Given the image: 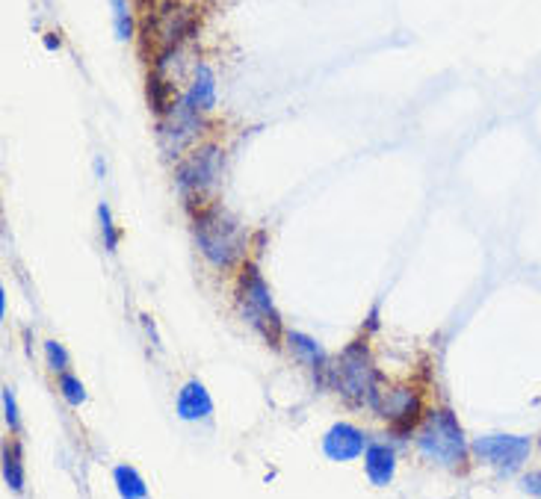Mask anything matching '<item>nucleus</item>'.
I'll return each mask as SVG.
<instances>
[{
	"mask_svg": "<svg viewBox=\"0 0 541 499\" xmlns=\"http://www.w3.org/2000/svg\"><path fill=\"white\" fill-rule=\"evenodd\" d=\"M193 231L202 254L216 269H231L249 246V237L240 228V222L222 207H204L193 222Z\"/></svg>",
	"mask_w": 541,
	"mask_h": 499,
	"instance_id": "nucleus-1",
	"label": "nucleus"
},
{
	"mask_svg": "<svg viewBox=\"0 0 541 499\" xmlns=\"http://www.w3.org/2000/svg\"><path fill=\"white\" fill-rule=\"evenodd\" d=\"M329 384L349 405H361V408L364 405L373 408L385 387L364 343H352L340 352L338 367H332V373H329Z\"/></svg>",
	"mask_w": 541,
	"mask_h": 499,
	"instance_id": "nucleus-2",
	"label": "nucleus"
},
{
	"mask_svg": "<svg viewBox=\"0 0 541 499\" xmlns=\"http://www.w3.org/2000/svg\"><path fill=\"white\" fill-rule=\"evenodd\" d=\"M417 449L423 458H429L432 464L441 467H462L465 455H468V443H465V432L456 420V414L450 408H438L429 411L420 420L417 429Z\"/></svg>",
	"mask_w": 541,
	"mask_h": 499,
	"instance_id": "nucleus-3",
	"label": "nucleus"
},
{
	"mask_svg": "<svg viewBox=\"0 0 541 499\" xmlns=\"http://www.w3.org/2000/svg\"><path fill=\"white\" fill-rule=\"evenodd\" d=\"M237 305H240V313L243 319L270 343V346H278L281 340V313L275 308L270 296V287L264 281V275L258 272L255 263H246L243 272H240V281H237Z\"/></svg>",
	"mask_w": 541,
	"mask_h": 499,
	"instance_id": "nucleus-4",
	"label": "nucleus"
},
{
	"mask_svg": "<svg viewBox=\"0 0 541 499\" xmlns=\"http://www.w3.org/2000/svg\"><path fill=\"white\" fill-rule=\"evenodd\" d=\"M199 133H202V110L193 107V101L187 95L175 98L160 122V139H163L166 154L181 157V151L190 148L199 139Z\"/></svg>",
	"mask_w": 541,
	"mask_h": 499,
	"instance_id": "nucleus-5",
	"label": "nucleus"
},
{
	"mask_svg": "<svg viewBox=\"0 0 541 499\" xmlns=\"http://www.w3.org/2000/svg\"><path fill=\"white\" fill-rule=\"evenodd\" d=\"M222 172V154L219 148L213 145H204V148H196L181 166H178V187L187 198H202L207 189L216 184Z\"/></svg>",
	"mask_w": 541,
	"mask_h": 499,
	"instance_id": "nucleus-6",
	"label": "nucleus"
},
{
	"mask_svg": "<svg viewBox=\"0 0 541 499\" xmlns=\"http://www.w3.org/2000/svg\"><path fill=\"white\" fill-rule=\"evenodd\" d=\"M474 452L500 473H515L533 452V440L524 435H485L474 443Z\"/></svg>",
	"mask_w": 541,
	"mask_h": 499,
	"instance_id": "nucleus-7",
	"label": "nucleus"
},
{
	"mask_svg": "<svg viewBox=\"0 0 541 499\" xmlns=\"http://www.w3.org/2000/svg\"><path fill=\"white\" fill-rule=\"evenodd\" d=\"M373 411L388 420L397 432H411L420 420V393L408 384H397V387H382Z\"/></svg>",
	"mask_w": 541,
	"mask_h": 499,
	"instance_id": "nucleus-8",
	"label": "nucleus"
},
{
	"mask_svg": "<svg viewBox=\"0 0 541 499\" xmlns=\"http://www.w3.org/2000/svg\"><path fill=\"white\" fill-rule=\"evenodd\" d=\"M190 24H193V18H190L187 9H181V6H175V3L160 6V9L154 12L151 24H148V39L154 42L157 54H163V51L181 45V39L190 33Z\"/></svg>",
	"mask_w": 541,
	"mask_h": 499,
	"instance_id": "nucleus-9",
	"label": "nucleus"
},
{
	"mask_svg": "<svg viewBox=\"0 0 541 499\" xmlns=\"http://www.w3.org/2000/svg\"><path fill=\"white\" fill-rule=\"evenodd\" d=\"M364 449H367V437L361 429H355L352 423H335L326 437H323V452H326V458H332V461H355V458H361L364 455Z\"/></svg>",
	"mask_w": 541,
	"mask_h": 499,
	"instance_id": "nucleus-10",
	"label": "nucleus"
},
{
	"mask_svg": "<svg viewBox=\"0 0 541 499\" xmlns=\"http://www.w3.org/2000/svg\"><path fill=\"white\" fill-rule=\"evenodd\" d=\"M284 337H287V346H290L293 358L302 361V364L314 373V378H317L320 384H329L332 364H329L326 349H323L314 337H308V334H302V331H287Z\"/></svg>",
	"mask_w": 541,
	"mask_h": 499,
	"instance_id": "nucleus-11",
	"label": "nucleus"
},
{
	"mask_svg": "<svg viewBox=\"0 0 541 499\" xmlns=\"http://www.w3.org/2000/svg\"><path fill=\"white\" fill-rule=\"evenodd\" d=\"M364 473H367L370 485L388 488L394 482V473H397L394 449L388 443H367V449H364Z\"/></svg>",
	"mask_w": 541,
	"mask_h": 499,
	"instance_id": "nucleus-12",
	"label": "nucleus"
},
{
	"mask_svg": "<svg viewBox=\"0 0 541 499\" xmlns=\"http://www.w3.org/2000/svg\"><path fill=\"white\" fill-rule=\"evenodd\" d=\"M178 417L187 420V423H199V420H207L213 414V399L207 393L202 381H187L181 390H178Z\"/></svg>",
	"mask_w": 541,
	"mask_h": 499,
	"instance_id": "nucleus-13",
	"label": "nucleus"
},
{
	"mask_svg": "<svg viewBox=\"0 0 541 499\" xmlns=\"http://www.w3.org/2000/svg\"><path fill=\"white\" fill-rule=\"evenodd\" d=\"M187 98L202 113H210L216 107V74H213V68L207 63H196V68H193V80H190Z\"/></svg>",
	"mask_w": 541,
	"mask_h": 499,
	"instance_id": "nucleus-14",
	"label": "nucleus"
},
{
	"mask_svg": "<svg viewBox=\"0 0 541 499\" xmlns=\"http://www.w3.org/2000/svg\"><path fill=\"white\" fill-rule=\"evenodd\" d=\"M3 482L6 488H12L15 494L24 491V467H21V455L18 446H3Z\"/></svg>",
	"mask_w": 541,
	"mask_h": 499,
	"instance_id": "nucleus-15",
	"label": "nucleus"
},
{
	"mask_svg": "<svg viewBox=\"0 0 541 499\" xmlns=\"http://www.w3.org/2000/svg\"><path fill=\"white\" fill-rule=\"evenodd\" d=\"M113 9V30L119 42H131L134 39V6L131 0H110Z\"/></svg>",
	"mask_w": 541,
	"mask_h": 499,
	"instance_id": "nucleus-16",
	"label": "nucleus"
},
{
	"mask_svg": "<svg viewBox=\"0 0 541 499\" xmlns=\"http://www.w3.org/2000/svg\"><path fill=\"white\" fill-rule=\"evenodd\" d=\"M113 479H116V488H119V494L125 499L148 497L145 479L136 473L134 467H116V470H113Z\"/></svg>",
	"mask_w": 541,
	"mask_h": 499,
	"instance_id": "nucleus-17",
	"label": "nucleus"
},
{
	"mask_svg": "<svg viewBox=\"0 0 541 499\" xmlns=\"http://www.w3.org/2000/svg\"><path fill=\"white\" fill-rule=\"evenodd\" d=\"M60 393L71 408H80L86 402V390H83L80 378H74L71 373H60Z\"/></svg>",
	"mask_w": 541,
	"mask_h": 499,
	"instance_id": "nucleus-18",
	"label": "nucleus"
},
{
	"mask_svg": "<svg viewBox=\"0 0 541 499\" xmlns=\"http://www.w3.org/2000/svg\"><path fill=\"white\" fill-rule=\"evenodd\" d=\"M98 219H101L104 246H107V251H116V246H119V231H116V225H113V213H110V207H107L104 201L98 204Z\"/></svg>",
	"mask_w": 541,
	"mask_h": 499,
	"instance_id": "nucleus-19",
	"label": "nucleus"
},
{
	"mask_svg": "<svg viewBox=\"0 0 541 499\" xmlns=\"http://www.w3.org/2000/svg\"><path fill=\"white\" fill-rule=\"evenodd\" d=\"M45 355H48V367H51L54 373H66L68 352L63 349V343H57V340H45Z\"/></svg>",
	"mask_w": 541,
	"mask_h": 499,
	"instance_id": "nucleus-20",
	"label": "nucleus"
},
{
	"mask_svg": "<svg viewBox=\"0 0 541 499\" xmlns=\"http://www.w3.org/2000/svg\"><path fill=\"white\" fill-rule=\"evenodd\" d=\"M3 420L9 426V432H18V405H15V393L12 387H3Z\"/></svg>",
	"mask_w": 541,
	"mask_h": 499,
	"instance_id": "nucleus-21",
	"label": "nucleus"
},
{
	"mask_svg": "<svg viewBox=\"0 0 541 499\" xmlns=\"http://www.w3.org/2000/svg\"><path fill=\"white\" fill-rule=\"evenodd\" d=\"M524 491L533 494V497H541V470L539 473H530V476L524 479Z\"/></svg>",
	"mask_w": 541,
	"mask_h": 499,
	"instance_id": "nucleus-22",
	"label": "nucleus"
},
{
	"mask_svg": "<svg viewBox=\"0 0 541 499\" xmlns=\"http://www.w3.org/2000/svg\"><path fill=\"white\" fill-rule=\"evenodd\" d=\"M45 48H48V51H57V48H60V39H54V33H48V39H45Z\"/></svg>",
	"mask_w": 541,
	"mask_h": 499,
	"instance_id": "nucleus-23",
	"label": "nucleus"
},
{
	"mask_svg": "<svg viewBox=\"0 0 541 499\" xmlns=\"http://www.w3.org/2000/svg\"><path fill=\"white\" fill-rule=\"evenodd\" d=\"M0 316H6V293L0 290Z\"/></svg>",
	"mask_w": 541,
	"mask_h": 499,
	"instance_id": "nucleus-24",
	"label": "nucleus"
}]
</instances>
